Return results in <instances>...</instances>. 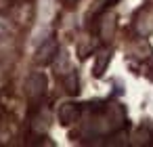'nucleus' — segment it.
<instances>
[{
  "label": "nucleus",
  "instance_id": "1",
  "mask_svg": "<svg viewBox=\"0 0 153 147\" xmlns=\"http://www.w3.org/2000/svg\"><path fill=\"white\" fill-rule=\"evenodd\" d=\"M55 53H57V42L51 38V40H46L42 46H40V51H38V63H48V61H53V57H55Z\"/></svg>",
  "mask_w": 153,
  "mask_h": 147
},
{
  "label": "nucleus",
  "instance_id": "2",
  "mask_svg": "<svg viewBox=\"0 0 153 147\" xmlns=\"http://www.w3.org/2000/svg\"><path fill=\"white\" fill-rule=\"evenodd\" d=\"M107 2H109V4H113V2H117V0H107Z\"/></svg>",
  "mask_w": 153,
  "mask_h": 147
}]
</instances>
